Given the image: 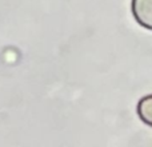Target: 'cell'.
I'll return each instance as SVG.
<instances>
[{"instance_id": "1", "label": "cell", "mask_w": 152, "mask_h": 147, "mask_svg": "<svg viewBox=\"0 0 152 147\" xmlns=\"http://www.w3.org/2000/svg\"><path fill=\"white\" fill-rule=\"evenodd\" d=\"M131 11L140 26L152 31V0H132Z\"/></svg>"}, {"instance_id": "2", "label": "cell", "mask_w": 152, "mask_h": 147, "mask_svg": "<svg viewBox=\"0 0 152 147\" xmlns=\"http://www.w3.org/2000/svg\"><path fill=\"white\" fill-rule=\"evenodd\" d=\"M137 116L140 118V121L143 123H145L147 126L152 127V94L143 96L137 103Z\"/></svg>"}]
</instances>
